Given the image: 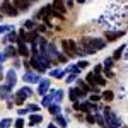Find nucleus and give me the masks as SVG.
I'll return each instance as SVG.
<instances>
[{"instance_id": "21", "label": "nucleus", "mask_w": 128, "mask_h": 128, "mask_svg": "<svg viewBox=\"0 0 128 128\" xmlns=\"http://www.w3.org/2000/svg\"><path fill=\"white\" fill-rule=\"evenodd\" d=\"M77 87H79V89H82L84 92H90V90H92V87H90L89 84H86V82H84L82 79H79V80H77Z\"/></svg>"}, {"instance_id": "28", "label": "nucleus", "mask_w": 128, "mask_h": 128, "mask_svg": "<svg viewBox=\"0 0 128 128\" xmlns=\"http://www.w3.org/2000/svg\"><path fill=\"white\" fill-rule=\"evenodd\" d=\"M102 98H104V101L111 102V101L114 99V92H113V90H104V92H102Z\"/></svg>"}, {"instance_id": "6", "label": "nucleus", "mask_w": 128, "mask_h": 128, "mask_svg": "<svg viewBox=\"0 0 128 128\" xmlns=\"http://www.w3.org/2000/svg\"><path fill=\"white\" fill-rule=\"evenodd\" d=\"M0 12L5 14V16H10V17H16V16L19 14V10L14 7L12 0H4V2L0 4Z\"/></svg>"}, {"instance_id": "29", "label": "nucleus", "mask_w": 128, "mask_h": 128, "mask_svg": "<svg viewBox=\"0 0 128 128\" xmlns=\"http://www.w3.org/2000/svg\"><path fill=\"white\" fill-rule=\"evenodd\" d=\"M22 26H24V29H26V31H32V29H34V20H31V19L24 20Z\"/></svg>"}, {"instance_id": "9", "label": "nucleus", "mask_w": 128, "mask_h": 128, "mask_svg": "<svg viewBox=\"0 0 128 128\" xmlns=\"http://www.w3.org/2000/svg\"><path fill=\"white\" fill-rule=\"evenodd\" d=\"M5 82H7L9 87H14V86H16V82H17V75H16L14 68H10L9 72L5 74Z\"/></svg>"}, {"instance_id": "8", "label": "nucleus", "mask_w": 128, "mask_h": 128, "mask_svg": "<svg viewBox=\"0 0 128 128\" xmlns=\"http://www.w3.org/2000/svg\"><path fill=\"white\" fill-rule=\"evenodd\" d=\"M50 84H51L50 79H41L40 86H38V94H40V96H44V94L50 90Z\"/></svg>"}, {"instance_id": "18", "label": "nucleus", "mask_w": 128, "mask_h": 128, "mask_svg": "<svg viewBox=\"0 0 128 128\" xmlns=\"http://www.w3.org/2000/svg\"><path fill=\"white\" fill-rule=\"evenodd\" d=\"M10 90H12V87H9L7 84L5 86H0V99H7L10 96Z\"/></svg>"}, {"instance_id": "34", "label": "nucleus", "mask_w": 128, "mask_h": 128, "mask_svg": "<svg viewBox=\"0 0 128 128\" xmlns=\"http://www.w3.org/2000/svg\"><path fill=\"white\" fill-rule=\"evenodd\" d=\"M113 62H114L113 58H106V60H104V67H102V68H104V70H109L111 67H113Z\"/></svg>"}, {"instance_id": "31", "label": "nucleus", "mask_w": 128, "mask_h": 128, "mask_svg": "<svg viewBox=\"0 0 128 128\" xmlns=\"http://www.w3.org/2000/svg\"><path fill=\"white\" fill-rule=\"evenodd\" d=\"M26 109H28V113H38L40 111V106L38 104H28Z\"/></svg>"}, {"instance_id": "43", "label": "nucleus", "mask_w": 128, "mask_h": 128, "mask_svg": "<svg viewBox=\"0 0 128 128\" xmlns=\"http://www.w3.org/2000/svg\"><path fill=\"white\" fill-rule=\"evenodd\" d=\"M75 79H77V74H70L68 77H67V82H74Z\"/></svg>"}, {"instance_id": "1", "label": "nucleus", "mask_w": 128, "mask_h": 128, "mask_svg": "<svg viewBox=\"0 0 128 128\" xmlns=\"http://www.w3.org/2000/svg\"><path fill=\"white\" fill-rule=\"evenodd\" d=\"M106 48V41L101 38H82L77 43V56L84 55H94L96 51Z\"/></svg>"}, {"instance_id": "30", "label": "nucleus", "mask_w": 128, "mask_h": 128, "mask_svg": "<svg viewBox=\"0 0 128 128\" xmlns=\"http://www.w3.org/2000/svg\"><path fill=\"white\" fill-rule=\"evenodd\" d=\"M10 125H12V120H10V118L0 120V128H10Z\"/></svg>"}, {"instance_id": "5", "label": "nucleus", "mask_w": 128, "mask_h": 128, "mask_svg": "<svg viewBox=\"0 0 128 128\" xmlns=\"http://www.w3.org/2000/svg\"><path fill=\"white\" fill-rule=\"evenodd\" d=\"M62 48L67 56H70V58L77 56V43L74 40H62Z\"/></svg>"}, {"instance_id": "33", "label": "nucleus", "mask_w": 128, "mask_h": 128, "mask_svg": "<svg viewBox=\"0 0 128 128\" xmlns=\"http://www.w3.org/2000/svg\"><path fill=\"white\" fill-rule=\"evenodd\" d=\"M50 77H56V79H62V77H63V72H62V70H51V72H50Z\"/></svg>"}, {"instance_id": "47", "label": "nucleus", "mask_w": 128, "mask_h": 128, "mask_svg": "<svg viewBox=\"0 0 128 128\" xmlns=\"http://www.w3.org/2000/svg\"><path fill=\"white\" fill-rule=\"evenodd\" d=\"M44 29H46V26H38V31H41V32H43Z\"/></svg>"}, {"instance_id": "26", "label": "nucleus", "mask_w": 128, "mask_h": 128, "mask_svg": "<svg viewBox=\"0 0 128 128\" xmlns=\"http://www.w3.org/2000/svg\"><path fill=\"white\" fill-rule=\"evenodd\" d=\"M55 121H56L58 126H62V128L67 126V120H65V116H62V114H56V116H55Z\"/></svg>"}, {"instance_id": "14", "label": "nucleus", "mask_w": 128, "mask_h": 128, "mask_svg": "<svg viewBox=\"0 0 128 128\" xmlns=\"http://www.w3.org/2000/svg\"><path fill=\"white\" fill-rule=\"evenodd\" d=\"M40 40V32L38 31H29V32H26V41L28 43H38Z\"/></svg>"}, {"instance_id": "49", "label": "nucleus", "mask_w": 128, "mask_h": 128, "mask_svg": "<svg viewBox=\"0 0 128 128\" xmlns=\"http://www.w3.org/2000/svg\"><path fill=\"white\" fill-rule=\"evenodd\" d=\"M24 2H28V4H34L36 0H24Z\"/></svg>"}, {"instance_id": "48", "label": "nucleus", "mask_w": 128, "mask_h": 128, "mask_svg": "<svg viewBox=\"0 0 128 128\" xmlns=\"http://www.w3.org/2000/svg\"><path fill=\"white\" fill-rule=\"evenodd\" d=\"M48 128H56V125H55V123H51V125H48Z\"/></svg>"}, {"instance_id": "3", "label": "nucleus", "mask_w": 128, "mask_h": 128, "mask_svg": "<svg viewBox=\"0 0 128 128\" xmlns=\"http://www.w3.org/2000/svg\"><path fill=\"white\" fill-rule=\"evenodd\" d=\"M31 96H32V89L26 86V87L19 89V90L16 92V96H12V99H14V102H16L17 106H22L24 101H26L28 98H31Z\"/></svg>"}, {"instance_id": "16", "label": "nucleus", "mask_w": 128, "mask_h": 128, "mask_svg": "<svg viewBox=\"0 0 128 128\" xmlns=\"http://www.w3.org/2000/svg\"><path fill=\"white\" fill-rule=\"evenodd\" d=\"M12 4H14V7H16L17 10H28V9H29V5H31V4L24 2V0H14Z\"/></svg>"}, {"instance_id": "12", "label": "nucleus", "mask_w": 128, "mask_h": 128, "mask_svg": "<svg viewBox=\"0 0 128 128\" xmlns=\"http://www.w3.org/2000/svg\"><path fill=\"white\" fill-rule=\"evenodd\" d=\"M53 10H56V12H60V14H63V16H65V12H67L65 0H55V2H53Z\"/></svg>"}, {"instance_id": "2", "label": "nucleus", "mask_w": 128, "mask_h": 128, "mask_svg": "<svg viewBox=\"0 0 128 128\" xmlns=\"http://www.w3.org/2000/svg\"><path fill=\"white\" fill-rule=\"evenodd\" d=\"M29 63H31V67L36 70V72H40V74H44V72L50 68V62H48L46 58H43L40 53H36V55H31Z\"/></svg>"}, {"instance_id": "13", "label": "nucleus", "mask_w": 128, "mask_h": 128, "mask_svg": "<svg viewBox=\"0 0 128 128\" xmlns=\"http://www.w3.org/2000/svg\"><path fill=\"white\" fill-rule=\"evenodd\" d=\"M40 123H43V116H41V114H38V113H31L29 125H31V126H36V125H40Z\"/></svg>"}, {"instance_id": "41", "label": "nucleus", "mask_w": 128, "mask_h": 128, "mask_svg": "<svg viewBox=\"0 0 128 128\" xmlns=\"http://www.w3.org/2000/svg\"><path fill=\"white\" fill-rule=\"evenodd\" d=\"M10 29H12L10 26H0V34H2V32H9Z\"/></svg>"}, {"instance_id": "39", "label": "nucleus", "mask_w": 128, "mask_h": 128, "mask_svg": "<svg viewBox=\"0 0 128 128\" xmlns=\"http://www.w3.org/2000/svg\"><path fill=\"white\" fill-rule=\"evenodd\" d=\"M101 72H102V65H96L94 67V75H101Z\"/></svg>"}, {"instance_id": "37", "label": "nucleus", "mask_w": 128, "mask_h": 128, "mask_svg": "<svg viewBox=\"0 0 128 128\" xmlns=\"http://www.w3.org/2000/svg\"><path fill=\"white\" fill-rule=\"evenodd\" d=\"M56 62H67V56H65V53H56Z\"/></svg>"}, {"instance_id": "46", "label": "nucleus", "mask_w": 128, "mask_h": 128, "mask_svg": "<svg viewBox=\"0 0 128 128\" xmlns=\"http://www.w3.org/2000/svg\"><path fill=\"white\" fill-rule=\"evenodd\" d=\"M65 4H67L68 7H72V5H74V0H65Z\"/></svg>"}, {"instance_id": "20", "label": "nucleus", "mask_w": 128, "mask_h": 128, "mask_svg": "<svg viewBox=\"0 0 128 128\" xmlns=\"http://www.w3.org/2000/svg\"><path fill=\"white\" fill-rule=\"evenodd\" d=\"M48 111H50V114L56 116V114H60V111H62V108H60V104H56V102H53V104H50V106H48Z\"/></svg>"}, {"instance_id": "24", "label": "nucleus", "mask_w": 128, "mask_h": 128, "mask_svg": "<svg viewBox=\"0 0 128 128\" xmlns=\"http://www.w3.org/2000/svg\"><path fill=\"white\" fill-rule=\"evenodd\" d=\"M86 82H87L92 89L96 87V75H94V72H92V74H89L87 77H86Z\"/></svg>"}, {"instance_id": "27", "label": "nucleus", "mask_w": 128, "mask_h": 128, "mask_svg": "<svg viewBox=\"0 0 128 128\" xmlns=\"http://www.w3.org/2000/svg\"><path fill=\"white\" fill-rule=\"evenodd\" d=\"M125 48H126V46L123 44V46H120V48L114 50V53H113V60H120V58H121V53L125 51Z\"/></svg>"}, {"instance_id": "25", "label": "nucleus", "mask_w": 128, "mask_h": 128, "mask_svg": "<svg viewBox=\"0 0 128 128\" xmlns=\"http://www.w3.org/2000/svg\"><path fill=\"white\" fill-rule=\"evenodd\" d=\"M63 94H65V92H63L62 89L55 90V98H53V101H55L56 104H60V102H62V99H63Z\"/></svg>"}, {"instance_id": "11", "label": "nucleus", "mask_w": 128, "mask_h": 128, "mask_svg": "<svg viewBox=\"0 0 128 128\" xmlns=\"http://www.w3.org/2000/svg\"><path fill=\"white\" fill-rule=\"evenodd\" d=\"M22 79H24V82H29V84H34V82H40V80H41L38 74H34V72H29V70L24 74V77H22Z\"/></svg>"}, {"instance_id": "50", "label": "nucleus", "mask_w": 128, "mask_h": 128, "mask_svg": "<svg viewBox=\"0 0 128 128\" xmlns=\"http://www.w3.org/2000/svg\"><path fill=\"white\" fill-rule=\"evenodd\" d=\"M4 77V74H2V65H0V79Z\"/></svg>"}, {"instance_id": "15", "label": "nucleus", "mask_w": 128, "mask_h": 128, "mask_svg": "<svg viewBox=\"0 0 128 128\" xmlns=\"http://www.w3.org/2000/svg\"><path fill=\"white\" fill-rule=\"evenodd\" d=\"M53 98H55V90H50V92H46V94L43 96L41 104H43V106H50V104H51V101H53Z\"/></svg>"}, {"instance_id": "23", "label": "nucleus", "mask_w": 128, "mask_h": 128, "mask_svg": "<svg viewBox=\"0 0 128 128\" xmlns=\"http://www.w3.org/2000/svg\"><path fill=\"white\" fill-rule=\"evenodd\" d=\"M94 120H96V123H98V125H99L101 128H106V120H104V116H101L99 113H96Z\"/></svg>"}, {"instance_id": "42", "label": "nucleus", "mask_w": 128, "mask_h": 128, "mask_svg": "<svg viewBox=\"0 0 128 128\" xmlns=\"http://www.w3.org/2000/svg\"><path fill=\"white\" fill-rule=\"evenodd\" d=\"M86 120H87V123H90V125H94V123H96V120H94V116H92V114H87V116H86Z\"/></svg>"}, {"instance_id": "44", "label": "nucleus", "mask_w": 128, "mask_h": 128, "mask_svg": "<svg viewBox=\"0 0 128 128\" xmlns=\"http://www.w3.org/2000/svg\"><path fill=\"white\" fill-rule=\"evenodd\" d=\"M17 113H19V116H24V114L28 113V109H26V108H20L19 111H17Z\"/></svg>"}, {"instance_id": "22", "label": "nucleus", "mask_w": 128, "mask_h": 128, "mask_svg": "<svg viewBox=\"0 0 128 128\" xmlns=\"http://www.w3.org/2000/svg\"><path fill=\"white\" fill-rule=\"evenodd\" d=\"M4 41H5V43H14V41H17V32L10 29V31H9V34L5 36V40H4Z\"/></svg>"}, {"instance_id": "45", "label": "nucleus", "mask_w": 128, "mask_h": 128, "mask_svg": "<svg viewBox=\"0 0 128 128\" xmlns=\"http://www.w3.org/2000/svg\"><path fill=\"white\" fill-rule=\"evenodd\" d=\"M5 60H7V56H5V53H0V65H2V63H4Z\"/></svg>"}, {"instance_id": "7", "label": "nucleus", "mask_w": 128, "mask_h": 128, "mask_svg": "<svg viewBox=\"0 0 128 128\" xmlns=\"http://www.w3.org/2000/svg\"><path fill=\"white\" fill-rule=\"evenodd\" d=\"M87 96V92H84L82 89H79V87H72L70 89V92H68V98H70V101H77V99H82V98H86Z\"/></svg>"}, {"instance_id": "38", "label": "nucleus", "mask_w": 128, "mask_h": 128, "mask_svg": "<svg viewBox=\"0 0 128 128\" xmlns=\"http://www.w3.org/2000/svg\"><path fill=\"white\" fill-rule=\"evenodd\" d=\"M77 67H79V68H86V67H89V62H86V60H80L79 63H77Z\"/></svg>"}, {"instance_id": "19", "label": "nucleus", "mask_w": 128, "mask_h": 128, "mask_svg": "<svg viewBox=\"0 0 128 128\" xmlns=\"http://www.w3.org/2000/svg\"><path fill=\"white\" fill-rule=\"evenodd\" d=\"M4 53H5V56H7V58H14V56H17V55H19L17 48H14V46H7Z\"/></svg>"}, {"instance_id": "4", "label": "nucleus", "mask_w": 128, "mask_h": 128, "mask_svg": "<svg viewBox=\"0 0 128 128\" xmlns=\"http://www.w3.org/2000/svg\"><path fill=\"white\" fill-rule=\"evenodd\" d=\"M104 120H106V128H120L121 126L120 118L109 108H104Z\"/></svg>"}, {"instance_id": "51", "label": "nucleus", "mask_w": 128, "mask_h": 128, "mask_svg": "<svg viewBox=\"0 0 128 128\" xmlns=\"http://www.w3.org/2000/svg\"><path fill=\"white\" fill-rule=\"evenodd\" d=\"M77 2H79V4H84V2H86V0H77Z\"/></svg>"}, {"instance_id": "36", "label": "nucleus", "mask_w": 128, "mask_h": 128, "mask_svg": "<svg viewBox=\"0 0 128 128\" xmlns=\"http://www.w3.org/2000/svg\"><path fill=\"white\" fill-rule=\"evenodd\" d=\"M67 72H70V74H79V72H80V68L77 67V65H70L68 68H67Z\"/></svg>"}, {"instance_id": "10", "label": "nucleus", "mask_w": 128, "mask_h": 128, "mask_svg": "<svg viewBox=\"0 0 128 128\" xmlns=\"http://www.w3.org/2000/svg\"><path fill=\"white\" fill-rule=\"evenodd\" d=\"M121 36H125V31H108V32L104 34V38H106L109 43L118 40V38H121Z\"/></svg>"}, {"instance_id": "17", "label": "nucleus", "mask_w": 128, "mask_h": 128, "mask_svg": "<svg viewBox=\"0 0 128 128\" xmlns=\"http://www.w3.org/2000/svg\"><path fill=\"white\" fill-rule=\"evenodd\" d=\"M17 44H19V46H17V51H19L20 56H28V55H31V51H29V48H28L26 43H17Z\"/></svg>"}, {"instance_id": "35", "label": "nucleus", "mask_w": 128, "mask_h": 128, "mask_svg": "<svg viewBox=\"0 0 128 128\" xmlns=\"http://www.w3.org/2000/svg\"><path fill=\"white\" fill-rule=\"evenodd\" d=\"M14 126L16 128H24V120H22V116H19V118L14 121Z\"/></svg>"}, {"instance_id": "32", "label": "nucleus", "mask_w": 128, "mask_h": 128, "mask_svg": "<svg viewBox=\"0 0 128 128\" xmlns=\"http://www.w3.org/2000/svg\"><path fill=\"white\" fill-rule=\"evenodd\" d=\"M96 86H99V87L106 86V79H104V77H101V75H96Z\"/></svg>"}, {"instance_id": "40", "label": "nucleus", "mask_w": 128, "mask_h": 128, "mask_svg": "<svg viewBox=\"0 0 128 128\" xmlns=\"http://www.w3.org/2000/svg\"><path fill=\"white\" fill-rule=\"evenodd\" d=\"M99 99H101V96H99L98 92H94V94H92V96H90V101H92V102H98Z\"/></svg>"}, {"instance_id": "52", "label": "nucleus", "mask_w": 128, "mask_h": 128, "mask_svg": "<svg viewBox=\"0 0 128 128\" xmlns=\"http://www.w3.org/2000/svg\"><path fill=\"white\" fill-rule=\"evenodd\" d=\"M0 19H2V14H0Z\"/></svg>"}]
</instances>
